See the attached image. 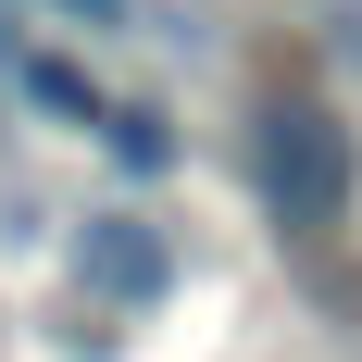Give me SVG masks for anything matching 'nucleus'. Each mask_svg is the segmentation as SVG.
<instances>
[{"instance_id": "obj_1", "label": "nucleus", "mask_w": 362, "mask_h": 362, "mask_svg": "<svg viewBox=\"0 0 362 362\" xmlns=\"http://www.w3.org/2000/svg\"><path fill=\"white\" fill-rule=\"evenodd\" d=\"M250 187H262V213H275V238H325L350 213V125L313 88H275L250 112Z\"/></svg>"}, {"instance_id": "obj_2", "label": "nucleus", "mask_w": 362, "mask_h": 362, "mask_svg": "<svg viewBox=\"0 0 362 362\" xmlns=\"http://www.w3.org/2000/svg\"><path fill=\"white\" fill-rule=\"evenodd\" d=\"M75 288L100 300V313H150V300L175 288V250H163L138 213H88L75 225Z\"/></svg>"}, {"instance_id": "obj_5", "label": "nucleus", "mask_w": 362, "mask_h": 362, "mask_svg": "<svg viewBox=\"0 0 362 362\" xmlns=\"http://www.w3.org/2000/svg\"><path fill=\"white\" fill-rule=\"evenodd\" d=\"M13 13H50V25H75V37H112V25H125V0H13Z\"/></svg>"}, {"instance_id": "obj_3", "label": "nucleus", "mask_w": 362, "mask_h": 362, "mask_svg": "<svg viewBox=\"0 0 362 362\" xmlns=\"http://www.w3.org/2000/svg\"><path fill=\"white\" fill-rule=\"evenodd\" d=\"M13 88H25V112H63V125H88V138H100V112H112L63 50H25V63H13Z\"/></svg>"}, {"instance_id": "obj_4", "label": "nucleus", "mask_w": 362, "mask_h": 362, "mask_svg": "<svg viewBox=\"0 0 362 362\" xmlns=\"http://www.w3.org/2000/svg\"><path fill=\"white\" fill-rule=\"evenodd\" d=\"M100 150L125 163V175H163V163H175V138H163V112H138V100H112V112H100Z\"/></svg>"}]
</instances>
